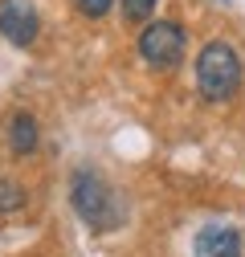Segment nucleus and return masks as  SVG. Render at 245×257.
I'll use <instances>...</instances> for the list:
<instances>
[{
    "label": "nucleus",
    "instance_id": "obj_1",
    "mask_svg": "<svg viewBox=\"0 0 245 257\" xmlns=\"http://www.w3.org/2000/svg\"><path fill=\"white\" fill-rule=\"evenodd\" d=\"M70 200H74V212L90 224V229H114L122 224V208H118V196L110 192V184L94 172H78L74 184H70Z\"/></svg>",
    "mask_w": 245,
    "mask_h": 257
},
{
    "label": "nucleus",
    "instance_id": "obj_2",
    "mask_svg": "<svg viewBox=\"0 0 245 257\" xmlns=\"http://www.w3.org/2000/svg\"><path fill=\"white\" fill-rule=\"evenodd\" d=\"M196 86L208 102H225L237 94L241 86V57L225 45V41H212L200 49L196 57Z\"/></svg>",
    "mask_w": 245,
    "mask_h": 257
},
{
    "label": "nucleus",
    "instance_id": "obj_3",
    "mask_svg": "<svg viewBox=\"0 0 245 257\" xmlns=\"http://www.w3.org/2000/svg\"><path fill=\"white\" fill-rule=\"evenodd\" d=\"M139 53H143L147 66H156V70L180 66V57H184V29H180L176 21L147 25L143 33H139Z\"/></svg>",
    "mask_w": 245,
    "mask_h": 257
},
{
    "label": "nucleus",
    "instance_id": "obj_4",
    "mask_svg": "<svg viewBox=\"0 0 245 257\" xmlns=\"http://www.w3.org/2000/svg\"><path fill=\"white\" fill-rule=\"evenodd\" d=\"M37 9L29 5V0H0V33H5L13 45H33L37 41Z\"/></svg>",
    "mask_w": 245,
    "mask_h": 257
},
{
    "label": "nucleus",
    "instance_id": "obj_5",
    "mask_svg": "<svg viewBox=\"0 0 245 257\" xmlns=\"http://www.w3.org/2000/svg\"><path fill=\"white\" fill-rule=\"evenodd\" d=\"M192 257H245V253H241L237 229H229V224H208V229L196 233Z\"/></svg>",
    "mask_w": 245,
    "mask_h": 257
},
{
    "label": "nucleus",
    "instance_id": "obj_6",
    "mask_svg": "<svg viewBox=\"0 0 245 257\" xmlns=\"http://www.w3.org/2000/svg\"><path fill=\"white\" fill-rule=\"evenodd\" d=\"M9 147H13V155H33L37 151V122L29 114H17L9 122Z\"/></svg>",
    "mask_w": 245,
    "mask_h": 257
},
{
    "label": "nucleus",
    "instance_id": "obj_7",
    "mask_svg": "<svg viewBox=\"0 0 245 257\" xmlns=\"http://www.w3.org/2000/svg\"><path fill=\"white\" fill-rule=\"evenodd\" d=\"M156 5H160V0H122V17H127V21H143V17H151Z\"/></svg>",
    "mask_w": 245,
    "mask_h": 257
},
{
    "label": "nucleus",
    "instance_id": "obj_8",
    "mask_svg": "<svg viewBox=\"0 0 245 257\" xmlns=\"http://www.w3.org/2000/svg\"><path fill=\"white\" fill-rule=\"evenodd\" d=\"M21 204H25V192L17 184H0V212H13Z\"/></svg>",
    "mask_w": 245,
    "mask_h": 257
},
{
    "label": "nucleus",
    "instance_id": "obj_9",
    "mask_svg": "<svg viewBox=\"0 0 245 257\" xmlns=\"http://www.w3.org/2000/svg\"><path fill=\"white\" fill-rule=\"evenodd\" d=\"M110 5H114V0H78V9H82L86 17H106Z\"/></svg>",
    "mask_w": 245,
    "mask_h": 257
}]
</instances>
